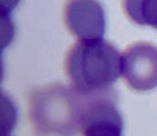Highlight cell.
Instances as JSON below:
<instances>
[{"label": "cell", "mask_w": 157, "mask_h": 136, "mask_svg": "<svg viewBox=\"0 0 157 136\" xmlns=\"http://www.w3.org/2000/svg\"><path fill=\"white\" fill-rule=\"evenodd\" d=\"M64 72L71 88L85 96L109 90L122 75V55L105 40L81 41L70 47Z\"/></svg>", "instance_id": "6da1fadb"}, {"label": "cell", "mask_w": 157, "mask_h": 136, "mask_svg": "<svg viewBox=\"0 0 157 136\" xmlns=\"http://www.w3.org/2000/svg\"><path fill=\"white\" fill-rule=\"evenodd\" d=\"M85 96L62 84L45 85L29 94V120L38 136H77Z\"/></svg>", "instance_id": "7a4b0ae2"}, {"label": "cell", "mask_w": 157, "mask_h": 136, "mask_svg": "<svg viewBox=\"0 0 157 136\" xmlns=\"http://www.w3.org/2000/svg\"><path fill=\"white\" fill-rule=\"evenodd\" d=\"M114 96L111 89L85 96L80 122L81 136H122L123 120Z\"/></svg>", "instance_id": "3957f363"}, {"label": "cell", "mask_w": 157, "mask_h": 136, "mask_svg": "<svg viewBox=\"0 0 157 136\" xmlns=\"http://www.w3.org/2000/svg\"><path fill=\"white\" fill-rule=\"evenodd\" d=\"M122 76L136 92L157 86V46L149 42H135L122 52Z\"/></svg>", "instance_id": "277c9868"}, {"label": "cell", "mask_w": 157, "mask_h": 136, "mask_svg": "<svg viewBox=\"0 0 157 136\" xmlns=\"http://www.w3.org/2000/svg\"><path fill=\"white\" fill-rule=\"evenodd\" d=\"M63 20L67 30L81 41L101 40L105 33V12L98 0H67Z\"/></svg>", "instance_id": "5b68a950"}, {"label": "cell", "mask_w": 157, "mask_h": 136, "mask_svg": "<svg viewBox=\"0 0 157 136\" xmlns=\"http://www.w3.org/2000/svg\"><path fill=\"white\" fill-rule=\"evenodd\" d=\"M122 8L130 21L157 29V0H122Z\"/></svg>", "instance_id": "8992f818"}, {"label": "cell", "mask_w": 157, "mask_h": 136, "mask_svg": "<svg viewBox=\"0 0 157 136\" xmlns=\"http://www.w3.org/2000/svg\"><path fill=\"white\" fill-rule=\"evenodd\" d=\"M18 0H0V7H2V14H8L12 9L17 6Z\"/></svg>", "instance_id": "52a82bcc"}]
</instances>
